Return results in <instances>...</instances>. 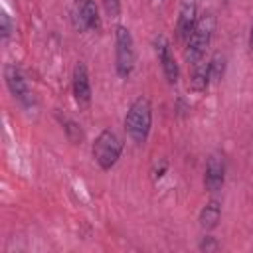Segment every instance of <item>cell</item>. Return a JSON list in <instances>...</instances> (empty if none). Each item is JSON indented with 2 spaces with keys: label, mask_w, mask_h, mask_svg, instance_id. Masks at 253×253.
I'll list each match as a JSON object with an SVG mask.
<instances>
[{
  "label": "cell",
  "mask_w": 253,
  "mask_h": 253,
  "mask_svg": "<svg viewBox=\"0 0 253 253\" xmlns=\"http://www.w3.org/2000/svg\"><path fill=\"white\" fill-rule=\"evenodd\" d=\"M154 45H156V55H158V61H160V67H162V73L166 77V81L170 85H174L180 77V69H178V63H176V57H174V51L170 47V42L164 38V36H158L154 40Z\"/></svg>",
  "instance_id": "5b68a950"
},
{
  "label": "cell",
  "mask_w": 253,
  "mask_h": 253,
  "mask_svg": "<svg viewBox=\"0 0 253 253\" xmlns=\"http://www.w3.org/2000/svg\"><path fill=\"white\" fill-rule=\"evenodd\" d=\"M103 6H105V12H107L109 16H113V18H117L119 12H121L119 0H103Z\"/></svg>",
  "instance_id": "2e32d148"
},
{
  "label": "cell",
  "mask_w": 253,
  "mask_h": 253,
  "mask_svg": "<svg viewBox=\"0 0 253 253\" xmlns=\"http://www.w3.org/2000/svg\"><path fill=\"white\" fill-rule=\"evenodd\" d=\"M249 49L253 51V20H251V28H249Z\"/></svg>",
  "instance_id": "ac0fdd59"
},
{
  "label": "cell",
  "mask_w": 253,
  "mask_h": 253,
  "mask_svg": "<svg viewBox=\"0 0 253 253\" xmlns=\"http://www.w3.org/2000/svg\"><path fill=\"white\" fill-rule=\"evenodd\" d=\"M200 249H202V251H213V249H217V241H215V237H211V235L204 237L202 243H200Z\"/></svg>",
  "instance_id": "e0dca14e"
},
{
  "label": "cell",
  "mask_w": 253,
  "mask_h": 253,
  "mask_svg": "<svg viewBox=\"0 0 253 253\" xmlns=\"http://www.w3.org/2000/svg\"><path fill=\"white\" fill-rule=\"evenodd\" d=\"M79 2H83V0H75V4H79Z\"/></svg>",
  "instance_id": "d6986e66"
},
{
  "label": "cell",
  "mask_w": 253,
  "mask_h": 253,
  "mask_svg": "<svg viewBox=\"0 0 253 253\" xmlns=\"http://www.w3.org/2000/svg\"><path fill=\"white\" fill-rule=\"evenodd\" d=\"M190 67H192V73H190V85H192V89L194 91H206V87L210 85V79H211L210 61L200 59L198 63H194Z\"/></svg>",
  "instance_id": "7c38bea8"
},
{
  "label": "cell",
  "mask_w": 253,
  "mask_h": 253,
  "mask_svg": "<svg viewBox=\"0 0 253 253\" xmlns=\"http://www.w3.org/2000/svg\"><path fill=\"white\" fill-rule=\"evenodd\" d=\"M4 79H6V85H8L10 93L14 95V99H18L22 105L30 107V105H32V93H30L28 81H26L24 73H22L14 63H8V65H6V69H4Z\"/></svg>",
  "instance_id": "8992f818"
},
{
  "label": "cell",
  "mask_w": 253,
  "mask_h": 253,
  "mask_svg": "<svg viewBox=\"0 0 253 253\" xmlns=\"http://www.w3.org/2000/svg\"><path fill=\"white\" fill-rule=\"evenodd\" d=\"M213 26H215V18L213 14H204L198 18L194 32L190 34V38L186 40V61L190 65L198 63L200 59H204L206 47L210 45L211 34H213Z\"/></svg>",
  "instance_id": "7a4b0ae2"
},
{
  "label": "cell",
  "mask_w": 253,
  "mask_h": 253,
  "mask_svg": "<svg viewBox=\"0 0 253 253\" xmlns=\"http://www.w3.org/2000/svg\"><path fill=\"white\" fill-rule=\"evenodd\" d=\"M198 22V8L194 0H184L178 12V20H176V38L178 42H186L190 38V34L194 32V26Z\"/></svg>",
  "instance_id": "9c48e42d"
},
{
  "label": "cell",
  "mask_w": 253,
  "mask_h": 253,
  "mask_svg": "<svg viewBox=\"0 0 253 253\" xmlns=\"http://www.w3.org/2000/svg\"><path fill=\"white\" fill-rule=\"evenodd\" d=\"M123 152V140L117 132L105 128L93 142V158L101 170H111Z\"/></svg>",
  "instance_id": "277c9868"
},
{
  "label": "cell",
  "mask_w": 253,
  "mask_h": 253,
  "mask_svg": "<svg viewBox=\"0 0 253 253\" xmlns=\"http://www.w3.org/2000/svg\"><path fill=\"white\" fill-rule=\"evenodd\" d=\"M225 184V164L219 154H210L204 170V188L208 192H219Z\"/></svg>",
  "instance_id": "ba28073f"
},
{
  "label": "cell",
  "mask_w": 253,
  "mask_h": 253,
  "mask_svg": "<svg viewBox=\"0 0 253 253\" xmlns=\"http://www.w3.org/2000/svg\"><path fill=\"white\" fill-rule=\"evenodd\" d=\"M219 217H221V204H219L217 200H210V202L202 208L198 221H200V227H202V229L210 231V229L217 227Z\"/></svg>",
  "instance_id": "8fae6325"
},
{
  "label": "cell",
  "mask_w": 253,
  "mask_h": 253,
  "mask_svg": "<svg viewBox=\"0 0 253 253\" xmlns=\"http://www.w3.org/2000/svg\"><path fill=\"white\" fill-rule=\"evenodd\" d=\"M0 32H2V40H8V36L12 34L10 16L6 14V10H2V16H0Z\"/></svg>",
  "instance_id": "9a60e30c"
},
{
  "label": "cell",
  "mask_w": 253,
  "mask_h": 253,
  "mask_svg": "<svg viewBox=\"0 0 253 253\" xmlns=\"http://www.w3.org/2000/svg\"><path fill=\"white\" fill-rule=\"evenodd\" d=\"M150 126H152V105L146 97H136L125 115V130L128 138L140 146L148 140Z\"/></svg>",
  "instance_id": "6da1fadb"
},
{
  "label": "cell",
  "mask_w": 253,
  "mask_h": 253,
  "mask_svg": "<svg viewBox=\"0 0 253 253\" xmlns=\"http://www.w3.org/2000/svg\"><path fill=\"white\" fill-rule=\"evenodd\" d=\"M63 128H65L67 138H69L73 144H79V142L83 140V130H81V126H79L75 121L65 119V121H63Z\"/></svg>",
  "instance_id": "5bb4252c"
},
{
  "label": "cell",
  "mask_w": 253,
  "mask_h": 253,
  "mask_svg": "<svg viewBox=\"0 0 253 253\" xmlns=\"http://www.w3.org/2000/svg\"><path fill=\"white\" fill-rule=\"evenodd\" d=\"M225 71V57L221 53H215L210 59V73H211V81H219L223 77Z\"/></svg>",
  "instance_id": "4fadbf2b"
},
{
  "label": "cell",
  "mask_w": 253,
  "mask_h": 253,
  "mask_svg": "<svg viewBox=\"0 0 253 253\" xmlns=\"http://www.w3.org/2000/svg\"><path fill=\"white\" fill-rule=\"evenodd\" d=\"M136 63V49L132 34L126 26L115 28V69L121 77H128Z\"/></svg>",
  "instance_id": "3957f363"
},
{
  "label": "cell",
  "mask_w": 253,
  "mask_h": 253,
  "mask_svg": "<svg viewBox=\"0 0 253 253\" xmlns=\"http://www.w3.org/2000/svg\"><path fill=\"white\" fill-rule=\"evenodd\" d=\"M77 24L81 30H99L101 28V16L95 0H83L77 4Z\"/></svg>",
  "instance_id": "30bf717a"
},
{
  "label": "cell",
  "mask_w": 253,
  "mask_h": 253,
  "mask_svg": "<svg viewBox=\"0 0 253 253\" xmlns=\"http://www.w3.org/2000/svg\"><path fill=\"white\" fill-rule=\"evenodd\" d=\"M71 89L77 105H89L91 103V81H89V71L83 61H77L73 67L71 75Z\"/></svg>",
  "instance_id": "52a82bcc"
}]
</instances>
